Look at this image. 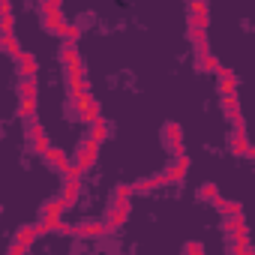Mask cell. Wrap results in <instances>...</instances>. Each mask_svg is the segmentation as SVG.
<instances>
[{"mask_svg":"<svg viewBox=\"0 0 255 255\" xmlns=\"http://www.w3.org/2000/svg\"><path fill=\"white\" fill-rule=\"evenodd\" d=\"M18 93H21V99H36V93H39L36 78H24V81H21V87H18Z\"/></svg>","mask_w":255,"mask_h":255,"instance_id":"9a60e30c","label":"cell"},{"mask_svg":"<svg viewBox=\"0 0 255 255\" xmlns=\"http://www.w3.org/2000/svg\"><path fill=\"white\" fill-rule=\"evenodd\" d=\"M0 48H3L6 54H12L15 60L21 57V45H18V39H15V33H3V36H0Z\"/></svg>","mask_w":255,"mask_h":255,"instance_id":"30bf717a","label":"cell"},{"mask_svg":"<svg viewBox=\"0 0 255 255\" xmlns=\"http://www.w3.org/2000/svg\"><path fill=\"white\" fill-rule=\"evenodd\" d=\"M186 12L189 15H204L207 12V3H204V0H192V3L186 6Z\"/></svg>","mask_w":255,"mask_h":255,"instance_id":"4dcf8cb0","label":"cell"},{"mask_svg":"<svg viewBox=\"0 0 255 255\" xmlns=\"http://www.w3.org/2000/svg\"><path fill=\"white\" fill-rule=\"evenodd\" d=\"M198 69L201 72H216L219 69V60L213 54H204V57H198Z\"/></svg>","mask_w":255,"mask_h":255,"instance_id":"d4e9b609","label":"cell"},{"mask_svg":"<svg viewBox=\"0 0 255 255\" xmlns=\"http://www.w3.org/2000/svg\"><path fill=\"white\" fill-rule=\"evenodd\" d=\"M12 24H15L12 15H3V18H0V30H3V33H12Z\"/></svg>","mask_w":255,"mask_h":255,"instance_id":"e575fe53","label":"cell"},{"mask_svg":"<svg viewBox=\"0 0 255 255\" xmlns=\"http://www.w3.org/2000/svg\"><path fill=\"white\" fill-rule=\"evenodd\" d=\"M186 36L195 42V54L198 57H204V54H210V42H207V30H195V27H186Z\"/></svg>","mask_w":255,"mask_h":255,"instance_id":"277c9868","label":"cell"},{"mask_svg":"<svg viewBox=\"0 0 255 255\" xmlns=\"http://www.w3.org/2000/svg\"><path fill=\"white\" fill-rule=\"evenodd\" d=\"M222 108L228 111V108H240L237 105V96H222Z\"/></svg>","mask_w":255,"mask_h":255,"instance_id":"d590c367","label":"cell"},{"mask_svg":"<svg viewBox=\"0 0 255 255\" xmlns=\"http://www.w3.org/2000/svg\"><path fill=\"white\" fill-rule=\"evenodd\" d=\"M219 213H222V216H240L243 207H240V201H225V207H222Z\"/></svg>","mask_w":255,"mask_h":255,"instance_id":"f1b7e54d","label":"cell"},{"mask_svg":"<svg viewBox=\"0 0 255 255\" xmlns=\"http://www.w3.org/2000/svg\"><path fill=\"white\" fill-rule=\"evenodd\" d=\"M9 9H12V6H9V0H0V15H12Z\"/></svg>","mask_w":255,"mask_h":255,"instance_id":"f35d334b","label":"cell"},{"mask_svg":"<svg viewBox=\"0 0 255 255\" xmlns=\"http://www.w3.org/2000/svg\"><path fill=\"white\" fill-rule=\"evenodd\" d=\"M198 198H201V201H216V198H219V189H216V183H201V189H198Z\"/></svg>","mask_w":255,"mask_h":255,"instance_id":"603a6c76","label":"cell"},{"mask_svg":"<svg viewBox=\"0 0 255 255\" xmlns=\"http://www.w3.org/2000/svg\"><path fill=\"white\" fill-rule=\"evenodd\" d=\"M132 189H135V192H153V189H159L156 174H153V177H141V180H135V183H132Z\"/></svg>","mask_w":255,"mask_h":255,"instance_id":"ffe728a7","label":"cell"},{"mask_svg":"<svg viewBox=\"0 0 255 255\" xmlns=\"http://www.w3.org/2000/svg\"><path fill=\"white\" fill-rule=\"evenodd\" d=\"M189 165H192V159L183 153V156H177V162L168 168V183H180L183 177H186V171H189Z\"/></svg>","mask_w":255,"mask_h":255,"instance_id":"5b68a950","label":"cell"},{"mask_svg":"<svg viewBox=\"0 0 255 255\" xmlns=\"http://www.w3.org/2000/svg\"><path fill=\"white\" fill-rule=\"evenodd\" d=\"M249 156H252V159H255V144H252V147H249Z\"/></svg>","mask_w":255,"mask_h":255,"instance_id":"60d3db41","label":"cell"},{"mask_svg":"<svg viewBox=\"0 0 255 255\" xmlns=\"http://www.w3.org/2000/svg\"><path fill=\"white\" fill-rule=\"evenodd\" d=\"M45 162L60 168V165H66V162H69V153H66V150H60V147H51V150L45 153Z\"/></svg>","mask_w":255,"mask_h":255,"instance_id":"4fadbf2b","label":"cell"},{"mask_svg":"<svg viewBox=\"0 0 255 255\" xmlns=\"http://www.w3.org/2000/svg\"><path fill=\"white\" fill-rule=\"evenodd\" d=\"M60 36H63V39H66L69 45H75V42H78V36H81V27H78V24H66Z\"/></svg>","mask_w":255,"mask_h":255,"instance_id":"484cf974","label":"cell"},{"mask_svg":"<svg viewBox=\"0 0 255 255\" xmlns=\"http://www.w3.org/2000/svg\"><path fill=\"white\" fill-rule=\"evenodd\" d=\"M51 12H60V0H42V15H51Z\"/></svg>","mask_w":255,"mask_h":255,"instance_id":"d6a6232c","label":"cell"},{"mask_svg":"<svg viewBox=\"0 0 255 255\" xmlns=\"http://www.w3.org/2000/svg\"><path fill=\"white\" fill-rule=\"evenodd\" d=\"M96 153H99V144H96V141L87 135V138L81 141V147L75 150V165H78L81 171H87V168L96 162Z\"/></svg>","mask_w":255,"mask_h":255,"instance_id":"7a4b0ae2","label":"cell"},{"mask_svg":"<svg viewBox=\"0 0 255 255\" xmlns=\"http://www.w3.org/2000/svg\"><path fill=\"white\" fill-rule=\"evenodd\" d=\"M162 138L168 141V147H171V153H177V156H183V126H180L177 120H168V123L162 126Z\"/></svg>","mask_w":255,"mask_h":255,"instance_id":"6da1fadb","label":"cell"},{"mask_svg":"<svg viewBox=\"0 0 255 255\" xmlns=\"http://www.w3.org/2000/svg\"><path fill=\"white\" fill-rule=\"evenodd\" d=\"M219 93L222 96H237V78H219Z\"/></svg>","mask_w":255,"mask_h":255,"instance_id":"7402d4cb","label":"cell"},{"mask_svg":"<svg viewBox=\"0 0 255 255\" xmlns=\"http://www.w3.org/2000/svg\"><path fill=\"white\" fill-rule=\"evenodd\" d=\"M81 120H87L90 126H96V123L102 120V108H99V102H93L90 108H84V111H81Z\"/></svg>","mask_w":255,"mask_h":255,"instance_id":"ac0fdd59","label":"cell"},{"mask_svg":"<svg viewBox=\"0 0 255 255\" xmlns=\"http://www.w3.org/2000/svg\"><path fill=\"white\" fill-rule=\"evenodd\" d=\"M105 231H108V225H105V222H99V219H96V222H84V225H81V237H102Z\"/></svg>","mask_w":255,"mask_h":255,"instance_id":"7c38bea8","label":"cell"},{"mask_svg":"<svg viewBox=\"0 0 255 255\" xmlns=\"http://www.w3.org/2000/svg\"><path fill=\"white\" fill-rule=\"evenodd\" d=\"M36 237H39V234H36L33 225H24V228H18V234H15V240H18L21 246H27V249H30V243H33Z\"/></svg>","mask_w":255,"mask_h":255,"instance_id":"2e32d148","label":"cell"},{"mask_svg":"<svg viewBox=\"0 0 255 255\" xmlns=\"http://www.w3.org/2000/svg\"><path fill=\"white\" fill-rule=\"evenodd\" d=\"M132 192H135V189H132L129 183H117V186H114V204H117V201H129Z\"/></svg>","mask_w":255,"mask_h":255,"instance_id":"44dd1931","label":"cell"},{"mask_svg":"<svg viewBox=\"0 0 255 255\" xmlns=\"http://www.w3.org/2000/svg\"><path fill=\"white\" fill-rule=\"evenodd\" d=\"M60 63L66 66V69H81V57H78V51H75V45H63L60 48Z\"/></svg>","mask_w":255,"mask_h":255,"instance_id":"52a82bcc","label":"cell"},{"mask_svg":"<svg viewBox=\"0 0 255 255\" xmlns=\"http://www.w3.org/2000/svg\"><path fill=\"white\" fill-rule=\"evenodd\" d=\"M183 252H186V255H204V246H201L198 240H186V246H183Z\"/></svg>","mask_w":255,"mask_h":255,"instance_id":"1f68e13d","label":"cell"},{"mask_svg":"<svg viewBox=\"0 0 255 255\" xmlns=\"http://www.w3.org/2000/svg\"><path fill=\"white\" fill-rule=\"evenodd\" d=\"M249 255H255V249H252V252H249Z\"/></svg>","mask_w":255,"mask_h":255,"instance_id":"b9f144b4","label":"cell"},{"mask_svg":"<svg viewBox=\"0 0 255 255\" xmlns=\"http://www.w3.org/2000/svg\"><path fill=\"white\" fill-rule=\"evenodd\" d=\"M60 192H63V201H66V204H72V201L78 198V192H81V180H66Z\"/></svg>","mask_w":255,"mask_h":255,"instance_id":"5bb4252c","label":"cell"},{"mask_svg":"<svg viewBox=\"0 0 255 255\" xmlns=\"http://www.w3.org/2000/svg\"><path fill=\"white\" fill-rule=\"evenodd\" d=\"M90 138H93L96 144H102V141L108 138V123H105V120H99L96 126H90Z\"/></svg>","mask_w":255,"mask_h":255,"instance_id":"d6986e66","label":"cell"},{"mask_svg":"<svg viewBox=\"0 0 255 255\" xmlns=\"http://www.w3.org/2000/svg\"><path fill=\"white\" fill-rule=\"evenodd\" d=\"M228 144H231V153H234V156H249V147H252V144H249V138H246L243 132H234Z\"/></svg>","mask_w":255,"mask_h":255,"instance_id":"ba28073f","label":"cell"},{"mask_svg":"<svg viewBox=\"0 0 255 255\" xmlns=\"http://www.w3.org/2000/svg\"><path fill=\"white\" fill-rule=\"evenodd\" d=\"M27 135H30L33 144L45 138V129H42V123H39V120H30V123H27Z\"/></svg>","mask_w":255,"mask_h":255,"instance_id":"cb8c5ba5","label":"cell"},{"mask_svg":"<svg viewBox=\"0 0 255 255\" xmlns=\"http://www.w3.org/2000/svg\"><path fill=\"white\" fill-rule=\"evenodd\" d=\"M72 228H75V225H69V222H63V228H60V234H66V237H72Z\"/></svg>","mask_w":255,"mask_h":255,"instance_id":"ab89813d","label":"cell"},{"mask_svg":"<svg viewBox=\"0 0 255 255\" xmlns=\"http://www.w3.org/2000/svg\"><path fill=\"white\" fill-rule=\"evenodd\" d=\"M216 75H219V78H231V75H234V69H228V66H222V63H219Z\"/></svg>","mask_w":255,"mask_h":255,"instance_id":"74e56055","label":"cell"},{"mask_svg":"<svg viewBox=\"0 0 255 255\" xmlns=\"http://www.w3.org/2000/svg\"><path fill=\"white\" fill-rule=\"evenodd\" d=\"M69 210V204L63 201V198H48L45 204H42V219L45 216H60V213H66Z\"/></svg>","mask_w":255,"mask_h":255,"instance_id":"9c48e42d","label":"cell"},{"mask_svg":"<svg viewBox=\"0 0 255 255\" xmlns=\"http://www.w3.org/2000/svg\"><path fill=\"white\" fill-rule=\"evenodd\" d=\"M93 102H96V99H93V96H90V90H87V93H78V96H75V102H72V108H78V111H84V108H90Z\"/></svg>","mask_w":255,"mask_h":255,"instance_id":"4316f807","label":"cell"},{"mask_svg":"<svg viewBox=\"0 0 255 255\" xmlns=\"http://www.w3.org/2000/svg\"><path fill=\"white\" fill-rule=\"evenodd\" d=\"M18 117L27 120V123L36 120V99H21V102H18Z\"/></svg>","mask_w":255,"mask_h":255,"instance_id":"8fae6325","label":"cell"},{"mask_svg":"<svg viewBox=\"0 0 255 255\" xmlns=\"http://www.w3.org/2000/svg\"><path fill=\"white\" fill-rule=\"evenodd\" d=\"M42 222H45L48 234H51V231H57V234H60V228H63V219H60V216H45Z\"/></svg>","mask_w":255,"mask_h":255,"instance_id":"f546056e","label":"cell"},{"mask_svg":"<svg viewBox=\"0 0 255 255\" xmlns=\"http://www.w3.org/2000/svg\"><path fill=\"white\" fill-rule=\"evenodd\" d=\"M27 252V246H21L18 240H12V246H9V255H24Z\"/></svg>","mask_w":255,"mask_h":255,"instance_id":"8d00e7d4","label":"cell"},{"mask_svg":"<svg viewBox=\"0 0 255 255\" xmlns=\"http://www.w3.org/2000/svg\"><path fill=\"white\" fill-rule=\"evenodd\" d=\"M252 249H249V243H243V240H234L231 243V255H249Z\"/></svg>","mask_w":255,"mask_h":255,"instance_id":"836d02e7","label":"cell"},{"mask_svg":"<svg viewBox=\"0 0 255 255\" xmlns=\"http://www.w3.org/2000/svg\"><path fill=\"white\" fill-rule=\"evenodd\" d=\"M18 69H21V81H24V78H33V75H36L39 63H36V57H33L30 51H21V57H18Z\"/></svg>","mask_w":255,"mask_h":255,"instance_id":"8992f818","label":"cell"},{"mask_svg":"<svg viewBox=\"0 0 255 255\" xmlns=\"http://www.w3.org/2000/svg\"><path fill=\"white\" fill-rule=\"evenodd\" d=\"M69 21L60 15V12H51V15H45V27H51L54 33H63V27H66Z\"/></svg>","mask_w":255,"mask_h":255,"instance_id":"e0dca14e","label":"cell"},{"mask_svg":"<svg viewBox=\"0 0 255 255\" xmlns=\"http://www.w3.org/2000/svg\"><path fill=\"white\" fill-rule=\"evenodd\" d=\"M66 84H69V90H72V96H78V93H87V78H84V69H66Z\"/></svg>","mask_w":255,"mask_h":255,"instance_id":"3957f363","label":"cell"},{"mask_svg":"<svg viewBox=\"0 0 255 255\" xmlns=\"http://www.w3.org/2000/svg\"><path fill=\"white\" fill-rule=\"evenodd\" d=\"M207 24H210V15L204 12V15H189V27H195V30H207Z\"/></svg>","mask_w":255,"mask_h":255,"instance_id":"83f0119b","label":"cell"}]
</instances>
